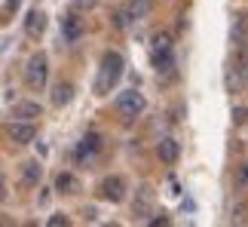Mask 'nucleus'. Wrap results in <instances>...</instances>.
Wrapping results in <instances>:
<instances>
[{"mask_svg": "<svg viewBox=\"0 0 248 227\" xmlns=\"http://www.w3.org/2000/svg\"><path fill=\"white\" fill-rule=\"evenodd\" d=\"M43 178V166L37 163V160H28V163L22 166V184L25 187H37Z\"/></svg>", "mask_w": 248, "mask_h": 227, "instance_id": "1a4fd4ad", "label": "nucleus"}, {"mask_svg": "<svg viewBox=\"0 0 248 227\" xmlns=\"http://www.w3.org/2000/svg\"><path fill=\"white\" fill-rule=\"evenodd\" d=\"M0 200H3V178H0Z\"/></svg>", "mask_w": 248, "mask_h": 227, "instance_id": "393cba45", "label": "nucleus"}, {"mask_svg": "<svg viewBox=\"0 0 248 227\" xmlns=\"http://www.w3.org/2000/svg\"><path fill=\"white\" fill-rule=\"evenodd\" d=\"M132 212H135V218H147V215H154V187H150V184H141L135 191Z\"/></svg>", "mask_w": 248, "mask_h": 227, "instance_id": "423d86ee", "label": "nucleus"}, {"mask_svg": "<svg viewBox=\"0 0 248 227\" xmlns=\"http://www.w3.org/2000/svg\"><path fill=\"white\" fill-rule=\"evenodd\" d=\"M95 3H98V0H74V6H77V9H92Z\"/></svg>", "mask_w": 248, "mask_h": 227, "instance_id": "412c9836", "label": "nucleus"}, {"mask_svg": "<svg viewBox=\"0 0 248 227\" xmlns=\"http://www.w3.org/2000/svg\"><path fill=\"white\" fill-rule=\"evenodd\" d=\"M129 22H132V18H129V13H126V9H117V13H113V18H110V25L117 28V31H123V28H126Z\"/></svg>", "mask_w": 248, "mask_h": 227, "instance_id": "a211bd4d", "label": "nucleus"}, {"mask_svg": "<svg viewBox=\"0 0 248 227\" xmlns=\"http://www.w3.org/2000/svg\"><path fill=\"white\" fill-rule=\"evenodd\" d=\"M98 150H101V135H98V132H89V135L77 145V154H74V157H77L80 166H89Z\"/></svg>", "mask_w": 248, "mask_h": 227, "instance_id": "39448f33", "label": "nucleus"}, {"mask_svg": "<svg viewBox=\"0 0 248 227\" xmlns=\"http://www.w3.org/2000/svg\"><path fill=\"white\" fill-rule=\"evenodd\" d=\"M9 138L16 141V145H31V141L37 138V129L31 120H22V123H13L9 126Z\"/></svg>", "mask_w": 248, "mask_h": 227, "instance_id": "0eeeda50", "label": "nucleus"}, {"mask_svg": "<svg viewBox=\"0 0 248 227\" xmlns=\"http://www.w3.org/2000/svg\"><path fill=\"white\" fill-rule=\"evenodd\" d=\"M236 184H239V187H248V163L239 166V172H236Z\"/></svg>", "mask_w": 248, "mask_h": 227, "instance_id": "6ab92c4d", "label": "nucleus"}, {"mask_svg": "<svg viewBox=\"0 0 248 227\" xmlns=\"http://www.w3.org/2000/svg\"><path fill=\"white\" fill-rule=\"evenodd\" d=\"M59 224H68V218H64V215H52V218H49V227H59Z\"/></svg>", "mask_w": 248, "mask_h": 227, "instance_id": "4be33fe9", "label": "nucleus"}, {"mask_svg": "<svg viewBox=\"0 0 248 227\" xmlns=\"http://www.w3.org/2000/svg\"><path fill=\"white\" fill-rule=\"evenodd\" d=\"M13 114L18 120H34V117H40V105H37V101H18L13 108Z\"/></svg>", "mask_w": 248, "mask_h": 227, "instance_id": "2eb2a0df", "label": "nucleus"}, {"mask_svg": "<svg viewBox=\"0 0 248 227\" xmlns=\"http://www.w3.org/2000/svg\"><path fill=\"white\" fill-rule=\"evenodd\" d=\"M233 120H236V123H245V120H248V108H236V111H233Z\"/></svg>", "mask_w": 248, "mask_h": 227, "instance_id": "aec40b11", "label": "nucleus"}, {"mask_svg": "<svg viewBox=\"0 0 248 227\" xmlns=\"http://www.w3.org/2000/svg\"><path fill=\"white\" fill-rule=\"evenodd\" d=\"M150 0H129V6H126V13H129V18L132 22H138V18H144L147 13H150Z\"/></svg>", "mask_w": 248, "mask_h": 227, "instance_id": "dca6fc26", "label": "nucleus"}, {"mask_svg": "<svg viewBox=\"0 0 248 227\" xmlns=\"http://www.w3.org/2000/svg\"><path fill=\"white\" fill-rule=\"evenodd\" d=\"M71 98H74V86L71 83H55V89H52V105H71Z\"/></svg>", "mask_w": 248, "mask_h": 227, "instance_id": "f8f14e48", "label": "nucleus"}, {"mask_svg": "<svg viewBox=\"0 0 248 227\" xmlns=\"http://www.w3.org/2000/svg\"><path fill=\"white\" fill-rule=\"evenodd\" d=\"M55 191H59V194H77L80 181L71 172H59V178H55Z\"/></svg>", "mask_w": 248, "mask_h": 227, "instance_id": "ddd939ff", "label": "nucleus"}, {"mask_svg": "<svg viewBox=\"0 0 248 227\" xmlns=\"http://www.w3.org/2000/svg\"><path fill=\"white\" fill-rule=\"evenodd\" d=\"M171 49V37L169 34H156L154 37V52H169Z\"/></svg>", "mask_w": 248, "mask_h": 227, "instance_id": "f3484780", "label": "nucleus"}, {"mask_svg": "<svg viewBox=\"0 0 248 227\" xmlns=\"http://www.w3.org/2000/svg\"><path fill=\"white\" fill-rule=\"evenodd\" d=\"M83 215H86V221H95V215H98V212H95L92 206H89V209H83Z\"/></svg>", "mask_w": 248, "mask_h": 227, "instance_id": "5701e85b", "label": "nucleus"}, {"mask_svg": "<svg viewBox=\"0 0 248 227\" xmlns=\"http://www.w3.org/2000/svg\"><path fill=\"white\" fill-rule=\"evenodd\" d=\"M156 154H159V160H163V163H178V157H181V147H178V141L175 138H163L156 145Z\"/></svg>", "mask_w": 248, "mask_h": 227, "instance_id": "6e6552de", "label": "nucleus"}, {"mask_svg": "<svg viewBox=\"0 0 248 227\" xmlns=\"http://www.w3.org/2000/svg\"><path fill=\"white\" fill-rule=\"evenodd\" d=\"M150 224H154V227L156 224H169V218H166V215H159V218H150Z\"/></svg>", "mask_w": 248, "mask_h": 227, "instance_id": "b1692460", "label": "nucleus"}, {"mask_svg": "<svg viewBox=\"0 0 248 227\" xmlns=\"http://www.w3.org/2000/svg\"><path fill=\"white\" fill-rule=\"evenodd\" d=\"M144 96L141 92H135V89H129V92H120L117 96V114L123 120H135L141 111H144Z\"/></svg>", "mask_w": 248, "mask_h": 227, "instance_id": "f03ea898", "label": "nucleus"}, {"mask_svg": "<svg viewBox=\"0 0 248 227\" xmlns=\"http://www.w3.org/2000/svg\"><path fill=\"white\" fill-rule=\"evenodd\" d=\"M25 31H28V37H40V34L46 31V16L40 13V9H31V13H28Z\"/></svg>", "mask_w": 248, "mask_h": 227, "instance_id": "9d476101", "label": "nucleus"}, {"mask_svg": "<svg viewBox=\"0 0 248 227\" xmlns=\"http://www.w3.org/2000/svg\"><path fill=\"white\" fill-rule=\"evenodd\" d=\"M98 196L108 200V203H123V200H126V181H123L120 175H108L98 184Z\"/></svg>", "mask_w": 248, "mask_h": 227, "instance_id": "20e7f679", "label": "nucleus"}, {"mask_svg": "<svg viewBox=\"0 0 248 227\" xmlns=\"http://www.w3.org/2000/svg\"><path fill=\"white\" fill-rule=\"evenodd\" d=\"M62 34H64V40H68V43H74V40H80L83 28H80V22L74 16H68V18H62Z\"/></svg>", "mask_w": 248, "mask_h": 227, "instance_id": "4468645a", "label": "nucleus"}, {"mask_svg": "<svg viewBox=\"0 0 248 227\" xmlns=\"http://www.w3.org/2000/svg\"><path fill=\"white\" fill-rule=\"evenodd\" d=\"M46 55L43 52H37V55H31L28 59V65H25V80H28V86L31 89H43L46 86Z\"/></svg>", "mask_w": 248, "mask_h": 227, "instance_id": "7ed1b4c3", "label": "nucleus"}, {"mask_svg": "<svg viewBox=\"0 0 248 227\" xmlns=\"http://www.w3.org/2000/svg\"><path fill=\"white\" fill-rule=\"evenodd\" d=\"M123 68H126V62H123L120 52H104L98 80H95V92H108L110 86H117V80L123 77Z\"/></svg>", "mask_w": 248, "mask_h": 227, "instance_id": "f257e3e1", "label": "nucleus"}, {"mask_svg": "<svg viewBox=\"0 0 248 227\" xmlns=\"http://www.w3.org/2000/svg\"><path fill=\"white\" fill-rule=\"evenodd\" d=\"M154 68L156 74H163V77H169V74H175V55L169 52H154Z\"/></svg>", "mask_w": 248, "mask_h": 227, "instance_id": "9b49d317", "label": "nucleus"}]
</instances>
